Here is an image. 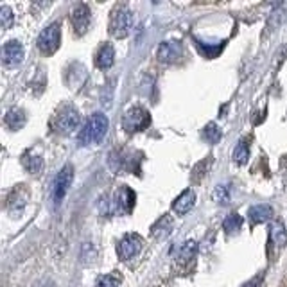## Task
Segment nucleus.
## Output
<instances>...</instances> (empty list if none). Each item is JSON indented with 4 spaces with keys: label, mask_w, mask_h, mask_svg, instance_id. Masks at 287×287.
I'll list each match as a JSON object with an SVG mask.
<instances>
[{
    "label": "nucleus",
    "mask_w": 287,
    "mask_h": 287,
    "mask_svg": "<svg viewBox=\"0 0 287 287\" xmlns=\"http://www.w3.org/2000/svg\"><path fill=\"white\" fill-rule=\"evenodd\" d=\"M108 133V119L104 113H93L86 121L83 129L79 131V144L81 145H93L99 144Z\"/></svg>",
    "instance_id": "f257e3e1"
},
{
    "label": "nucleus",
    "mask_w": 287,
    "mask_h": 287,
    "mask_svg": "<svg viewBox=\"0 0 287 287\" xmlns=\"http://www.w3.org/2000/svg\"><path fill=\"white\" fill-rule=\"evenodd\" d=\"M79 124H81V115H79V111L75 110L74 106H70V104L61 106L60 110L56 111L54 121H52L54 131L60 133V135H72V133L79 128Z\"/></svg>",
    "instance_id": "f03ea898"
},
{
    "label": "nucleus",
    "mask_w": 287,
    "mask_h": 287,
    "mask_svg": "<svg viewBox=\"0 0 287 287\" xmlns=\"http://www.w3.org/2000/svg\"><path fill=\"white\" fill-rule=\"evenodd\" d=\"M133 27V13L128 6H117L110 14V34L117 40H122L129 34Z\"/></svg>",
    "instance_id": "7ed1b4c3"
},
{
    "label": "nucleus",
    "mask_w": 287,
    "mask_h": 287,
    "mask_svg": "<svg viewBox=\"0 0 287 287\" xmlns=\"http://www.w3.org/2000/svg\"><path fill=\"white\" fill-rule=\"evenodd\" d=\"M149 124H151V115L145 108L133 106L122 115V128L128 133L144 131Z\"/></svg>",
    "instance_id": "20e7f679"
},
{
    "label": "nucleus",
    "mask_w": 287,
    "mask_h": 287,
    "mask_svg": "<svg viewBox=\"0 0 287 287\" xmlns=\"http://www.w3.org/2000/svg\"><path fill=\"white\" fill-rule=\"evenodd\" d=\"M60 42H61V25L58 22L50 24L49 27H45L38 36V49L42 54L45 56H52L58 49H60Z\"/></svg>",
    "instance_id": "39448f33"
},
{
    "label": "nucleus",
    "mask_w": 287,
    "mask_h": 287,
    "mask_svg": "<svg viewBox=\"0 0 287 287\" xmlns=\"http://www.w3.org/2000/svg\"><path fill=\"white\" fill-rule=\"evenodd\" d=\"M144 248V241L140 235L137 234H126L124 237L119 241L117 244V253H119V259L122 262H128L131 260L133 257H137Z\"/></svg>",
    "instance_id": "423d86ee"
},
{
    "label": "nucleus",
    "mask_w": 287,
    "mask_h": 287,
    "mask_svg": "<svg viewBox=\"0 0 287 287\" xmlns=\"http://www.w3.org/2000/svg\"><path fill=\"white\" fill-rule=\"evenodd\" d=\"M135 192L129 187H121L111 198V210H113L117 216H126L133 210L135 206Z\"/></svg>",
    "instance_id": "0eeeda50"
},
{
    "label": "nucleus",
    "mask_w": 287,
    "mask_h": 287,
    "mask_svg": "<svg viewBox=\"0 0 287 287\" xmlns=\"http://www.w3.org/2000/svg\"><path fill=\"white\" fill-rule=\"evenodd\" d=\"M90 22H92L90 7L86 4H75L70 13V24H72V29L75 31V34L78 36L85 34L90 27Z\"/></svg>",
    "instance_id": "6e6552de"
},
{
    "label": "nucleus",
    "mask_w": 287,
    "mask_h": 287,
    "mask_svg": "<svg viewBox=\"0 0 287 287\" xmlns=\"http://www.w3.org/2000/svg\"><path fill=\"white\" fill-rule=\"evenodd\" d=\"M72 181H74V167L65 165L63 169L58 173L56 180H54V203H56V205H60V203L63 201L68 188H70Z\"/></svg>",
    "instance_id": "1a4fd4ad"
},
{
    "label": "nucleus",
    "mask_w": 287,
    "mask_h": 287,
    "mask_svg": "<svg viewBox=\"0 0 287 287\" xmlns=\"http://www.w3.org/2000/svg\"><path fill=\"white\" fill-rule=\"evenodd\" d=\"M270 244L273 248V260H275L287 244V232L282 221H273L270 224Z\"/></svg>",
    "instance_id": "9d476101"
},
{
    "label": "nucleus",
    "mask_w": 287,
    "mask_h": 287,
    "mask_svg": "<svg viewBox=\"0 0 287 287\" xmlns=\"http://www.w3.org/2000/svg\"><path fill=\"white\" fill-rule=\"evenodd\" d=\"M2 61L6 67H14L24 61V47L20 42H7L2 47Z\"/></svg>",
    "instance_id": "9b49d317"
},
{
    "label": "nucleus",
    "mask_w": 287,
    "mask_h": 287,
    "mask_svg": "<svg viewBox=\"0 0 287 287\" xmlns=\"http://www.w3.org/2000/svg\"><path fill=\"white\" fill-rule=\"evenodd\" d=\"M27 199H29V192L24 188V185H18V187L11 192L9 199H7V210H9L13 216H20L25 210Z\"/></svg>",
    "instance_id": "f8f14e48"
},
{
    "label": "nucleus",
    "mask_w": 287,
    "mask_h": 287,
    "mask_svg": "<svg viewBox=\"0 0 287 287\" xmlns=\"http://www.w3.org/2000/svg\"><path fill=\"white\" fill-rule=\"evenodd\" d=\"M156 56L163 63H173L181 58V45L178 42H163L156 50Z\"/></svg>",
    "instance_id": "ddd939ff"
},
{
    "label": "nucleus",
    "mask_w": 287,
    "mask_h": 287,
    "mask_svg": "<svg viewBox=\"0 0 287 287\" xmlns=\"http://www.w3.org/2000/svg\"><path fill=\"white\" fill-rule=\"evenodd\" d=\"M194 205H196L194 190L187 188V190H183L176 198V201H174V205H173V212L176 214V216H185V214L190 212V210L194 208Z\"/></svg>",
    "instance_id": "4468645a"
},
{
    "label": "nucleus",
    "mask_w": 287,
    "mask_h": 287,
    "mask_svg": "<svg viewBox=\"0 0 287 287\" xmlns=\"http://www.w3.org/2000/svg\"><path fill=\"white\" fill-rule=\"evenodd\" d=\"M115 61V49L111 43H104L101 45V49L97 50V56H95V65L101 68V70H108V68L113 65Z\"/></svg>",
    "instance_id": "2eb2a0df"
},
{
    "label": "nucleus",
    "mask_w": 287,
    "mask_h": 287,
    "mask_svg": "<svg viewBox=\"0 0 287 287\" xmlns=\"http://www.w3.org/2000/svg\"><path fill=\"white\" fill-rule=\"evenodd\" d=\"M173 226H174V223H173V217L170 216H162L160 217L158 221H156L155 224H152V228H151V235L155 239H165L167 235L170 234V230H173Z\"/></svg>",
    "instance_id": "dca6fc26"
},
{
    "label": "nucleus",
    "mask_w": 287,
    "mask_h": 287,
    "mask_svg": "<svg viewBox=\"0 0 287 287\" xmlns=\"http://www.w3.org/2000/svg\"><path fill=\"white\" fill-rule=\"evenodd\" d=\"M248 217L252 223L260 224V223H266L267 219L273 217V208L270 205H255L248 210Z\"/></svg>",
    "instance_id": "f3484780"
},
{
    "label": "nucleus",
    "mask_w": 287,
    "mask_h": 287,
    "mask_svg": "<svg viewBox=\"0 0 287 287\" xmlns=\"http://www.w3.org/2000/svg\"><path fill=\"white\" fill-rule=\"evenodd\" d=\"M25 121H27V117H25L24 110H20V108H9L7 113H6V119H4V122H6L7 128L14 129V131L20 129V128H24Z\"/></svg>",
    "instance_id": "a211bd4d"
},
{
    "label": "nucleus",
    "mask_w": 287,
    "mask_h": 287,
    "mask_svg": "<svg viewBox=\"0 0 287 287\" xmlns=\"http://www.w3.org/2000/svg\"><path fill=\"white\" fill-rule=\"evenodd\" d=\"M196 253H198V244H196V241H185L183 244L178 248L176 260L180 264H187V262H190V260L194 259Z\"/></svg>",
    "instance_id": "6ab92c4d"
},
{
    "label": "nucleus",
    "mask_w": 287,
    "mask_h": 287,
    "mask_svg": "<svg viewBox=\"0 0 287 287\" xmlns=\"http://www.w3.org/2000/svg\"><path fill=\"white\" fill-rule=\"evenodd\" d=\"M22 162H24V167L29 173H40V169L43 167V158L40 155H34V152H25Z\"/></svg>",
    "instance_id": "aec40b11"
},
{
    "label": "nucleus",
    "mask_w": 287,
    "mask_h": 287,
    "mask_svg": "<svg viewBox=\"0 0 287 287\" xmlns=\"http://www.w3.org/2000/svg\"><path fill=\"white\" fill-rule=\"evenodd\" d=\"M223 228L226 230V234H237L239 230L242 228V217L239 214H232L224 219Z\"/></svg>",
    "instance_id": "412c9836"
},
{
    "label": "nucleus",
    "mask_w": 287,
    "mask_h": 287,
    "mask_svg": "<svg viewBox=\"0 0 287 287\" xmlns=\"http://www.w3.org/2000/svg\"><path fill=\"white\" fill-rule=\"evenodd\" d=\"M232 199V187L230 185H219L214 190V201H217L219 205H226Z\"/></svg>",
    "instance_id": "4be33fe9"
},
{
    "label": "nucleus",
    "mask_w": 287,
    "mask_h": 287,
    "mask_svg": "<svg viewBox=\"0 0 287 287\" xmlns=\"http://www.w3.org/2000/svg\"><path fill=\"white\" fill-rule=\"evenodd\" d=\"M248 158H250V145L246 140H241L234 151V160L239 165H244V163L248 162Z\"/></svg>",
    "instance_id": "5701e85b"
},
{
    "label": "nucleus",
    "mask_w": 287,
    "mask_h": 287,
    "mask_svg": "<svg viewBox=\"0 0 287 287\" xmlns=\"http://www.w3.org/2000/svg\"><path fill=\"white\" fill-rule=\"evenodd\" d=\"M221 137H223L221 135V129H219V126H216V124H208L203 129V139L208 144H217L221 140Z\"/></svg>",
    "instance_id": "b1692460"
},
{
    "label": "nucleus",
    "mask_w": 287,
    "mask_h": 287,
    "mask_svg": "<svg viewBox=\"0 0 287 287\" xmlns=\"http://www.w3.org/2000/svg\"><path fill=\"white\" fill-rule=\"evenodd\" d=\"M14 20V14L13 11H11L9 6H2L0 7V25H2V29H7L11 25V22Z\"/></svg>",
    "instance_id": "393cba45"
},
{
    "label": "nucleus",
    "mask_w": 287,
    "mask_h": 287,
    "mask_svg": "<svg viewBox=\"0 0 287 287\" xmlns=\"http://www.w3.org/2000/svg\"><path fill=\"white\" fill-rule=\"evenodd\" d=\"M95 287H119V280L111 275H103L97 278Z\"/></svg>",
    "instance_id": "a878e982"
},
{
    "label": "nucleus",
    "mask_w": 287,
    "mask_h": 287,
    "mask_svg": "<svg viewBox=\"0 0 287 287\" xmlns=\"http://www.w3.org/2000/svg\"><path fill=\"white\" fill-rule=\"evenodd\" d=\"M260 282H262V277H255L252 282H248V284H246V287H259Z\"/></svg>",
    "instance_id": "bb28decb"
}]
</instances>
